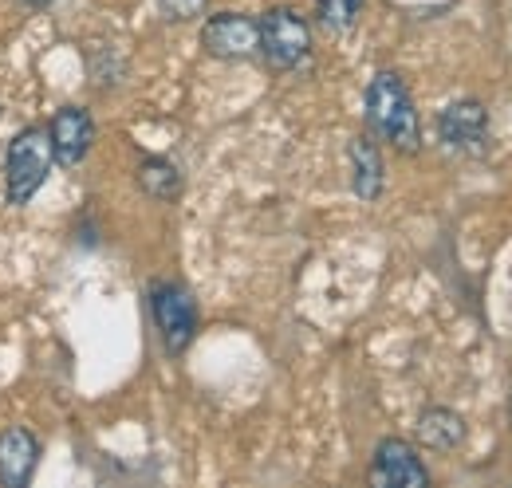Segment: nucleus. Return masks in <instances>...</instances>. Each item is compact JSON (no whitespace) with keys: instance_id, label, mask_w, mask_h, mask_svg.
Segmentation results:
<instances>
[{"instance_id":"nucleus-1","label":"nucleus","mask_w":512,"mask_h":488,"mask_svg":"<svg viewBox=\"0 0 512 488\" xmlns=\"http://www.w3.org/2000/svg\"><path fill=\"white\" fill-rule=\"evenodd\" d=\"M367 122L371 130L398 146L402 154H414L422 146V122L414 111V95L398 71H379L367 87Z\"/></svg>"},{"instance_id":"nucleus-2","label":"nucleus","mask_w":512,"mask_h":488,"mask_svg":"<svg viewBox=\"0 0 512 488\" xmlns=\"http://www.w3.org/2000/svg\"><path fill=\"white\" fill-rule=\"evenodd\" d=\"M56 154H52V138H48V126H28L12 138L8 146V162H4V174H8V201L12 205H28L36 197V189L48 182V170H52Z\"/></svg>"},{"instance_id":"nucleus-3","label":"nucleus","mask_w":512,"mask_h":488,"mask_svg":"<svg viewBox=\"0 0 512 488\" xmlns=\"http://www.w3.org/2000/svg\"><path fill=\"white\" fill-rule=\"evenodd\" d=\"M260 56L276 71H292L312 56V28L296 8H272L260 20Z\"/></svg>"},{"instance_id":"nucleus-4","label":"nucleus","mask_w":512,"mask_h":488,"mask_svg":"<svg viewBox=\"0 0 512 488\" xmlns=\"http://www.w3.org/2000/svg\"><path fill=\"white\" fill-rule=\"evenodd\" d=\"M150 311H154V323L162 331V343L166 351L182 355L197 335V304L182 284H154L150 288Z\"/></svg>"},{"instance_id":"nucleus-5","label":"nucleus","mask_w":512,"mask_h":488,"mask_svg":"<svg viewBox=\"0 0 512 488\" xmlns=\"http://www.w3.org/2000/svg\"><path fill=\"white\" fill-rule=\"evenodd\" d=\"M201 48L213 60H253L260 52V20L245 12H217L201 28Z\"/></svg>"},{"instance_id":"nucleus-6","label":"nucleus","mask_w":512,"mask_h":488,"mask_svg":"<svg viewBox=\"0 0 512 488\" xmlns=\"http://www.w3.org/2000/svg\"><path fill=\"white\" fill-rule=\"evenodd\" d=\"M438 134L457 154H485L489 150V111L477 99H457L438 115Z\"/></svg>"},{"instance_id":"nucleus-7","label":"nucleus","mask_w":512,"mask_h":488,"mask_svg":"<svg viewBox=\"0 0 512 488\" xmlns=\"http://www.w3.org/2000/svg\"><path fill=\"white\" fill-rule=\"evenodd\" d=\"M371 481L386 488H426L430 485V469L422 465V457L414 453V445H406L402 437H386V441H379V449H375Z\"/></svg>"},{"instance_id":"nucleus-8","label":"nucleus","mask_w":512,"mask_h":488,"mask_svg":"<svg viewBox=\"0 0 512 488\" xmlns=\"http://www.w3.org/2000/svg\"><path fill=\"white\" fill-rule=\"evenodd\" d=\"M48 138H52V154L60 166H79L95 142V122L83 107H64L48 122Z\"/></svg>"},{"instance_id":"nucleus-9","label":"nucleus","mask_w":512,"mask_h":488,"mask_svg":"<svg viewBox=\"0 0 512 488\" xmlns=\"http://www.w3.org/2000/svg\"><path fill=\"white\" fill-rule=\"evenodd\" d=\"M36 461H40V445L28 429L12 426L0 433V481L8 488H20L32 481L36 473Z\"/></svg>"},{"instance_id":"nucleus-10","label":"nucleus","mask_w":512,"mask_h":488,"mask_svg":"<svg viewBox=\"0 0 512 488\" xmlns=\"http://www.w3.org/2000/svg\"><path fill=\"white\" fill-rule=\"evenodd\" d=\"M351 185L363 201H375L383 193V154H379V142L367 134L351 142Z\"/></svg>"},{"instance_id":"nucleus-11","label":"nucleus","mask_w":512,"mask_h":488,"mask_svg":"<svg viewBox=\"0 0 512 488\" xmlns=\"http://www.w3.org/2000/svg\"><path fill=\"white\" fill-rule=\"evenodd\" d=\"M418 441L426 449L449 453V449H457L465 441V418L457 410H449V406H430L418 418Z\"/></svg>"},{"instance_id":"nucleus-12","label":"nucleus","mask_w":512,"mask_h":488,"mask_svg":"<svg viewBox=\"0 0 512 488\" xmlns=\"http://www.w3.org/2000/svg\"><path fill=\"white\" fill-rule=\"evenodd\" d=\"M138 185H142V193L154 197V201H174V197L182 193V174H178V166L166 162V158H146V162L138 166Z\"/></svg>"},{"instance_id":"nucleus-13","label":"nucleus","mask_w":512,"mask_h":488,"mask_svg":"<svg viewBox=\"0 0 512 488\" xmlns=\"http://www.w3.org/2000/svg\"><path fill=\"white\" fill-rule=\"evenodd\" d=\"M359 12H363V0H316V16H320V24L327 32L355 28Z\"/></svg>"},{"instance_id":"nucleus-14","label":"nucleus","mask_w":512,"mask_h":488,"mask_svg":"<svg viewBox=\"0 0 512 488\" xmlns=\"http://www.w3.org/2000/svg\"><path fill=\"white\" fill-rule=\"evenodd\" d=\"M158 12L166 16V20H193V16H201L205 12V0H158Z\"/></svg>"},{"instance_id":"nucleus-15","label":"nucleus","mask_w":512,"mask_h":488,"mask_svg":"<svg viewBox=\"0 0 512 488\" xmlns=\"http://www.w3.org/2000/svg\"><path fill=\"white\" fill-rule=\"evenodd\" d=\"M24 4H32V8H44V4H52V0H24Z\"/></svg>"}]
</instances>
